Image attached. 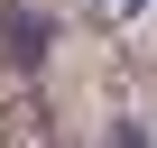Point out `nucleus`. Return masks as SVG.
<instances>
[{
    "mask_svg": "<svg viewBox=\"0 0 157 148\" xmlns=\"http://www.w3.org/2000/svg\"><path fill=\"white\" fill-rule=\"evenodd\" d=\"M37 46H46V19H37V10H10V28H0V56H10V65H28Z\"/></svg>",
    "mask_w": 157,
    "mask_h": 148,
    "instance_id": "f257e3e1",
    "label": "nucleus"
}]
</instances>
